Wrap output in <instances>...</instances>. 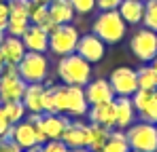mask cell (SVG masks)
I'll return each mask as SVG.
<instances>
[{"instance_id":"cell-1","label":"cell","mask_w":157,"mask_h":152,"mask_svg":"<svg viewBox=\"0 0 157 152\" xmlns=\"http://www.w3.org/2000/svg\"><path fill=\"white\" fill-rule=\"evenodd\" d=\"M57 76L64 85H78L85 87L91 80V63L83 59L78 53H70L59 57L57 61Z\"/></svg>"},{"instance_id":"cell-2","label":"cell","mask_w":157,"mask_h":152,"mask_svg":"<svg viewBox=\"0 0 157 152\" xmlns=\"http://www.w3.org/2000/svg\"><path fill=\"white\" fill-rule=\"evenodd\" d=\"M125 30H128V24L123 21L119 11H100V15L96 17L94 27H91V32L98 38H102L106 45L121 42L125 36Z\"/></svg>"},{"instance_id":"cell-3","label":"cell","mask_w":157,"mask_h":152,"mask_svg":"<svg viewBox=\"0 0 157 152\" xmlns=\"http://www.w3.org/2000/svg\"><path fill=\"white\" fill-rule=\"evenodd\" d=\"M132 150L138 152H157V127L147 121H138L125 129Z\"/></svg>"},{"instance_id":"cell-4","label":"cell","mask_w":157,"mask_h":152,"mask_svg":"<svg viewBox=\"0 0 157 152\" xmlns=\"http://www.w3.org/2000/svg\"><path fill=\"white\" fill-rule=\"evenodd\" d=\"M78 30L70 24H64V25H57L49 34V51L57 57H64V55H70L77 51L78 45Z\"/></svg>"},{"instance_id":"cell-5","label":"cell","mask_w":157,"mask_h":152,"mask_svg":"<svg viewBox=\"0 0 157 152\" xmlns=\"http://www.w3.org/2000/svg\"><path fill=\"white\" fill-rule=\"evenodd\" d=\"M28 82L19 76V68L9 63L2 68L0 78V101H21Z\"/></svg>"},{"instance_id":"cell-6","label":"cell","mask_w":157,"mask_h":152,"mask_svg":"<svg viewBox=\"0 0 157 152\" xmlns=\"http://www.w3.org/2000/svg\"><path fill=\"white\" fill-rule=\"evenodd\" d=\"M19 76L26 80L28 85L30 82H45V78L49 74V59L45 53H32V51H26L24 59L19 61Z\"/></svg>"},{"instance_id":"cell-7","label":"cell","mask_w":157,"mask_h":152,"mask_svg":"<svg viewBox=\"0 0 157 152\" xmlns=\"http://www.w3.org/2000/svg\"><path fill=\"white\" fill-rule=\"evenodd\" d=\"M130 49L136 59H140L142 63H151L157 57V32L142 27L138 30L130 40Z\"/></svg>"},{"instance_id":"cell-8","label":"cell","mask_w":157,"mask_h":152,"mask_svg":"<svg viewBox=\"0 0 157 152\" xmlns=\"http://www.w3.org/2000/svg\"><path fill=\"white\" fill-rule=\"evenodd\" d=\"M9 2V21H6V34L9 36H24L30 27V15H28V2L30 0H6Z\"/></svg>"},{"instance_id":"cell-9","label":"cell","mask_w":157,"mask_h":152,"mask_svg":"<svg viewBox=\"0 0 157 152\" xmlns=\"http://www.w3.org/2000/svg\"><path fill=\"white\" fill-rule=\"evenodd\" d=\"M108 82L115 91V97H132L138 91V74H136V70H132L128 66L113 70Z\"/></svg>"},{"instance_id":"cell-10","label":"cell","mask_w":157,"mask_h":152,"mask_svg":"<svg viewBox=\"0 0 157 152\" xmlns=\"http://www.w3.org/2000/svg\"><path fill=\"white\" fill-rule=\"evenodd\" d=\"M9 139H13L21 150H28L32 146H38V133H36V123L26 116L24 121H19L17 125L11 127L9 131Z\"/></svg>"},{"instance_id":"cell-11","label":"cell","mask_w":157,"mask_h":152,"mask_svg":"<svg viewBox=\"0 0 157 152\" xmlns=\"http://www.w3.org/2000/svg\"><path fill=\"white\" fill-rule=\"evenodd\" d=\"M134 108H136V114L140 116V121H147V123H157V95L155 91H147V89H138L134 95Z\"/></svg>"},{"instance_id":"cell-12","label":"cell","mask_w":157,"mask_h":152,"mask_svg":"<svg viewBox=\"0 0 157 152\" xmlns=\"http://www.w3.org/2000/svg\"><path fill=\"white\" fill-rule=\"evenodd\" d=\"M75 53H78V55H81L83 59H87L89 63H96V61H100V59L104 57L106 42L91 32V34H85V36L78 38V45H77V51H75Z\"/></svg>"},{"instance_id":"cell-13","label":"cell","mask_w":157,"mask_h":152,"mask_svg":"<svg viewBox=\"0 0 157 152\" xmlns=\"http://www.w3.org/2000/svg\"><path fill=\"white\" fill-rule=\"evenodd\" d=\"M26 55V47H24V40L19 36H4V40L0 42V63L2 66H19V61L24 59Z\"/></svg>"},{"instance_id":"cell-14","label":"cell","mask_w":157,"mask_h":152,"mask_svg":"<svg viewBox=\"0 0 157 152\" xmlns=\"http://www.w3.org/2000/svg\"><path fill=\"white\" fill-rule=\"evenodd\" d=\"M85 97L89 106H96V103H106V101L115 100V91L110 87V82L106 78H96V80H89L85 87Z\"/></svg>"},{"instance_id":"cell-15","label":"cell","mask_w":157,"mask_h":152,"mask_svg":"<svg viewBox=\"0 0 157 152\" xmlns=\"http://www.w3.org/2000/svg\"><path fill=\"white\" fill-rule=\"evenodd\" d=\"M21 40H24L26 51H32V53H47L49 51V32L43 30L40 25L30 24L26 34L21 36Z\"/></svg>"},{"instance_id":"cell-16","label":"cell","mask_w":157,"mask_h":152,"mask_svg":"<svg viewBox=\"0 0 157 152\" xmlns=\"http://www.w3.org/2000/svg\"><path fill=\"white\" fill-rule=\"evenodd\" d=\"M115 127L117 129H128L130 125L136 123V108H134V101L132 97H115Z\"/></svg>"},{"instance_id":"cell-17","label":"cell","mask_w":157,"mask_h":152,"mask_svg":"<svg viewBox=\"0 0 157 152\" xmlns=\"http://www.w3.org/2000/svg\"><path fill=\"white\" fill-rule=\"evenodd\" d=\"M28 15H30V24L40 25V27L47 30L49 34L57 27V24L49 17V4H43V2H38V0H30V2H28Z\"/></svg>"},{"instance_id":"cell-18","label":"cell","mask_w":157,"mask_h":152,"mask_svg":"<svg viewBox=\"0 0 157 152\" xmlns=\"http://www.w3.org/2000/svg\"><path fill=\"white\" fill-rule=\"evenodd\" d=\"M43 97H45V85L43 82H30L24 93V106L28 114H45L43 110Z\"/></svg>"},{"instance_id":"cell-19","label":"cell","mask_w":157,"mask_h":152,"mask_svg":"<svg viewBox=\"0 0 157 152\" xmlns=\"http://www.w3.org/2000/svg\"><path fill=\"white\" fill-rule=\"evenodd\" d=\"M62 142L72 150V148H85L87 146V125L83 121H70V125L66 127Z\"/></svg>"},{"instance_id":"cell-20","label":"cell","mask_w":157,"mask_h":152,"mask_svg":"<svg viewBox=\"0 0 157 152\" xmlns=\"http://www.w3.org/2000/svg\"><path fill=\"white\" fill-rule=\"evenodd\" d=\"M87 116H89V123H96V125H102L106 129H113L115 127V103L106 101V103L89 106Z\"/></svg>"},{"instance_id":"cell-21","label":"cell","mask_w":157,"mask_h":152,"mask_svg":"<svg viewBox=\"0 0 157 152\" xmlns=\"http://www.w3.org/2000/svg\"><path fill=\"white\" fill-rule=\"evenodd\" d=\"M70 121L72 118L66 114H43V129H45L47 139H62Z\"/></svg>"},{"instance_id":"cell-22","label":"cell","mask_w":157,"mask_h":152,"mask_svg":"<svg viewBox=\"0 0 157 152\" xmlns=\"http://www.w3.org/2000/svg\"><path fill=\"white\" fill-rule=\"evenodd\" d=\"M117 11L128 25H138L144 19V0H121Z\"/></svg>"},{"instance_id":"cell-23","label":"cell","mask_w":157,"mask_h":152,"mask_svg":"<svg viewBox=\"0 0 157 152\" xmlns=\"http://www.w3.org/2000/svg\"><path fill=\"white\" fill-rule=\"evenodd\" d=\"M49 17L57 25L70 24L75 19V9H72L70 0H53V2H49Z\"/></svg>"},{"instance_id":"cell-24","label":"cell","mask_w":157,"mask_h":152,"mask_svg":"<svg viewBox=\"0 0 157 152\" xmlns=\"http://www.w3.org/2000/svg\"><path fill=\"white\" fill-rule=\"evenodd\" d=\"M108 135H110V129H106L102 125H96V123H89L87 125V146L85 148H89L91 152H100L104 148Z\"/></svg>"},{"instance_id":"cell-25","label":"cell","mask_w":157,"mask_h":152,"mask_svg":"<svg viewBox=\"0 0 157 152\" xmlns=\"http://www.w3.org/2000/svg\"><path fill=\"white\" fill-rule=\"evenodd\" d=\"M0 112L11 125H17L19 121H24L28 116L24 101H0Z\"/></svg>"},{"instance_id":"cell-26","label":"cell","mask_w":157,"mask_h":152,"mask_svg":"<svg viewBox=\"0 0 157 152\" xmlns=\"http://www.w3.org/2000/svg\"><path fill=\"white\" fill-rule=\"evenodd\" d=\"M130 142H128V135H125V131L123 129H110V135H108V139H106L104 148L100 152H130Z\"/></svg>"},{"instance_id":"cell-27","label":"cell","mask_w":157,"mask_h":152,"mask_svg":"<svg viewBox=\"0 0 157 152\" xmlns=\"http://www.w3.org/2000/svg\"><path fill=\"white\" fill-rule=\"evenodd\" d=\"M136 74H138V89H147V91H155L157 89V72L151 63L136 70Z\"/></svg>"},{"instance_id":"cell-28","label":"cell","mask_w":157,"mask_h":152,"mask_svg":"<svg viewBox=\"0 0 157 152\" xmlns=\"http://www.w3.org/2000/svg\"><path fill=\"white\" fill-rule=\"evenodd\" d=\"M144 27L157 32V0H144Z\"/></svg>"},{"instance_id":"cell-29","label":"cell","mask_w":157,"mask_h":152,"mask_svg":"<svg viewBox=\"0 0 157 152\" xmlns=\"http://www.w3.org/2000/svg\"><path fill=\"white\" fill-rule=\"evenodd\" d=\"M75 13H81V15H87L96 9V0H70Z\"/></svg>"},{"instance_id":"cell-30","label":"cell","mask_w":157,"mask_h":152,"mask_svg":"<svg viewBox=\"0 0 157 152\" xmlns=\"http://www.w3.org/2000/svg\"><path fill=\"white\" fill-rule=\"evenodd\" d=\"M45 152H70V148L62 142V139H49L47 144H43Z\"/></svg>"},{"instance_id":"cell-31","label":"cell","mask_w":157,"mask_h":152,"mask_svg":"<svg viewBox=\"0 0 157 152\" xmlns=\"http://www.w3.org/2000/svg\"><path fill=\"white\" fill-rule=\"evenodd\" d=\"M121 0H96V6L100 11H117Z\"/></svg>"},{"instance_id":"cell-32","label":"cell","mask_w":157,"mask_h":152,"mask_svg":"<svg viewBox=\"0 0 157 152\" xmlns=\"http://www.w3.org/2000/svg\"><path fill=\"white\" fill-rule=\"evenodd\" d=\"M0 152H24L13 139H9V137H4V139H0Z\"/></svg>"},{"instance_id":"cell-33","label":"cell","mask_w":157,"mask_h":152,"mask_svg":"<svg viewBox=\"0 0 157 152\" xmlns=\"http://www.w3.org/2000/svg\"><path fill=\"white\" fill-rule=\"evenodd\" d=\"M6 21H9V2H0V27L6 30Z\"/></svg>"},{"instance_id":"cell-34","label":"cell","mask_w":157,"mask_h":152,"mask_svg":"<svg viewBox=\"0 0 157 152\" xmlns=\"http://www.w3.org/2000/svg\"><path fill=\"white\" fill-rule=\"evenodd\" d=\"M24 152H45V150H43V146L38 144V146H32V148H28V150H24Z\"/></svg>"},{"instance_id":"cell-35","label":"cell","mask_w":157,"mask_h":152,"mask_svg":"<svg viewBox=\"0 0 157 152\" xmlns=\"http://www.w3.org/2000/svg\"><path fill=\"white\" fill-rule=\"evenodd\" d=\"M70 152H91V150H89V148H72Z\"/></svg>"},{"instance_id":"cell-36","label":"cell","mask_w":157,"mask_h":152,"mask_svg":"<svg viewBox=\"0 0 157 152\" xmlns=\"http://www.w3.org/2000/svg\"><path fill=\"white\" fill-rule=\"evenodd\" d=\"M4 36H6V32H4V30H2V27H0V42H2V40H4Z\"/></svg>"},{"instance_id":"cell-37","label":"cell","mask_w":157,"mask_h":152,"mask_svg":"<svg viewBox=\"0 0 157 152\" xmlns=\"http://www.w3.org/2000/svg\"><path fill=\"white\" fill-rule=\"evenodd\" d=\"M151 66L155 68V72H157V57H155V59H153V61H151Z\"/></svg>"},{"instance_id":"cell-38","label":"cell","mask_w":157,"mask_h":152,"mask_svg":"<svg viewBox=\"0 0 157 152\" xmlns=\"http://www.w3.org/2000/svg\"><path fill=\"white\" fill-rule=\"evenodd\" d=\"M38 2H43V4H49V2H53V0H38Z\"/></svg>"},{"instance_id":"cell-39","label":"cell","mask_w":157,"mask_h":152,"mask_svg":"<svg viewBox=\"0 0 157 152\" xmlns=\"http://www.w3.org/2000/svg\"><path fill=\"white\" fill-rule=\"evenodd\" d=\"M2 68H4V66H2V63H0V78H2Z\"/></svg>"},{"instance_id":"cell-40","label":"cell","mask_w":157,"mask_h":152,"mask_svg":"<svg viewBox=\"0 0 157 152\" xmlns=\"http://www.w3.org/2000/svg\"><path fill=\"white\" fill-rule=\"evenodd\" d=\"M130 152H138V150H130Z\"/></svg>"},{"instance_id":"cell-41","label":"cell","mask_w":157,"mask_h":152,"mask_svg":"<svg viewBox=\"0 0 157 152\" xmlns=\"http://www.w3.org/2000/svg\"><path fill=\"white\" fill-rule=\"evenodd\" d=\"M155 95H157V89H155Z\"/></svg>"},{"instance_id":"cell-42","label":"cell","mask_w":157,"mask_h":152,"mask_svg":"<svg viewBox=\"0 0 157 152\" xmlns=\"http://www.w3.org/2000/svg\"><path fill=\"white\" fill-rule=\"evenodd\" d=\"M0 2H4V0H0Z\"/></svg>"},{"instance_id":"cell-43","label":"cell","mask_w":157,"mask_h":152,"mask_svg":"<svg viewBox=\"0 0 157 152\" xmlns=\"http://www.w3.org/2000/svg\"><path fill=\"white\" fill-rule=\"evenodd\" d=\"M155 127H157V123H155Z\"/></svg>"}]
</instances>
